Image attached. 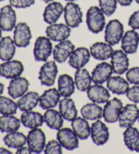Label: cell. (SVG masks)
I'll use <instances>...</instances> for the list:
<instances>
[{"label":"cell","mask_w":139,"mask_h":154,"mask_svg":"<svg viewBox=\"0 0 139 154\" xmlns=\"http://www.w3.org/2000/svg\"><path fill=\"white\" fill-rule=\"evenodd\" d=\"M3 1H5V0H0V2H3Z\"/></svg>","instance_id":"11a10c76"},{"label":"cell","mask_w":139,"mask_h":154,"mask_svg":"<svg viewBox=\"0 0 139 154\" xmlns=\"http://www.w3.org/2000/svg\"><path fill=\"white\" fill-rule=\"evenodd\" d=\"M17 103L12 99L0 95V114L2 115H14L18 109Z\"/></svg>","instance_id":"74e56055"},{"label":"cell","mask_w":139,"mask_h":154,"mask_svg":"<svg viewBox=\"0 0 139 154\" xmlns=\"http://www.w3.org/2000/svg\"><path fill=\"white\" fill-rule=\"evenodd\" d=\"M138 123H139V114H138Z\"/></svg>","instance_id":"db71d44e"},{"label":"cell","mask_w":139,"mask_h":154,"mask_svg":"<svg viewBox=\"0 0 139 154\" xmlns=\"http://www.w3.org/2000/svg\"><path fill=\"white\" fill-rule=\"evenodd\" d=\"M31 38V29L26 23L21 22L15 26L13 39L16 46L26 48L30 44Z\"/></svg>","instance_id":"9c48e42d"},{"label":"cell","mask_w":139,"mask_h":154,"mask_svg":"<svg viewBox=\"0 0 139 154\" xmlns=\"http://www.w3.org/2000/svg\"><path fill=\"white\" fill-rule=\"evenodd\" d=\"M113 67L111 65L103 62L99 63L93 69L92 79L95 84H103L111 78L113 73Z\"/></svg>","instance_id":"d6986e66"},{"label":"cell","mask_w":139,"mask_h":154,"mask_svg":"<svg viewBox=\"0 0 139 154\" xmlns=\"http://www.w3.org/2000/svg\"><path fill=\"white\" fill-rule=\"evenodd\" d=\"M100 8L107 17L113 14L117 9V0H98Z\"/></svg>","instance_id":"f35d334b"},{"label":"cell","mask_w":139,"mask_h":154,"mask_svg":"<svg viewBox=\"0 0 139 154\" xmlns=\"http://www.w3.org/2000/svg\"><path fill=\"white\" fill-rule=\"evenodd\" d=\"M126 97L130 101L139 103V85L130 88L126 92Z\"/></svg>","instance_id":"b9f144b4"},{"label":"cell","mask_w":139,"mask_h":154,"mask_svg":"<svg viewBox=\"0 0 139 154\" xmlns=\"http://www.w3.org/2000/svg\"><path fill=\"white\" fill-rule=\"evenodd\" d=\"M36 0H10V4L16 8H26L35 4Z\"/></svg>","instance_id":"7bdbcfd3"},{"label":"cell","mask_w":139,"mask_h":154,"mask_svg":"<svg viewBox=\"0 0 139 154\" xmlns=\"http://www.w3.org/2000/svg\"><path fill=\"white\" fill-rule=\"evenodd\" d=\"M122 6H128L132 4L133 0H117Z\"/></svg>","instance_id":"bcb514c9"},{"label":"cell","mask_w":139,"mask_h":154,"mask_svg":"<svg viewBox=\"0 0 139 154\" xmlns=\"http://www.w3.org/2000/svg\"><path fill=\"white\" fill-rule=\"evenodd\" d=\"M58 73V67L55 61L46 62L40 68L38 78L41 84L45 86H52L55 83Z\"/></svg>","instance_id":"8992f818"},{"label":"cell","mask_w":139,"mask_h":154,"mask_svg":"<svg viewBox=\"0 0 139 154\" xmlns=\"http://www.w3.org/2000/svg\"><path fill=\"white\" fill-rule=\"evenodd\" d=\"M124 142L128 149L139 152V131L134 127L126 128L123 133Z\"/></svg>","instance_id":"f546056e"},{"label":"cell","mask_w":139,"mask_h":154,"mask_svg":"<svg viewBox=\"0 0 139 154\" xmlns=\"http://www.w3.org/2000/svg\"><path fill=\"white\" fill-rule=\"evenodd\" d=\"M72 129L81 140L87 139L90 135V127L86 119L76 117L71 123Z\"/></svg>","instance_id":"4dcf8cb0"},{"label":"cell","mask_w":139,"mask_h":154,"mask_svg":"<svg viewBox=\"0 0 139 154\" xmlns=\"http://www.w3.org/2000/svg\"><path fill=\"white\" fill-rule=\"evenodd\" d=\"M64 12V8L60 2H52L45 8L43 13L44 20L49 25L54 24L59 19L61 14Z\"/></svg>","instance_id":"603a6c76"},{"label":"cell","mask_w":139,"mask_h":154,"mask_svg":"<svg viewBox=\"0 0 139 154\" xmlns=\"http://www.w3.org/2000/svg\"><path fill=\"white\" fill-rule=\"evenodd\" d=\"M124 25L119 20L113 19L106 25L105 39L107 43L115 46L122 40L124 35Z\"/></svg>","instance_id":"7a4b0ae2"},{"label":"cell","mask_w":139,"mask_h":154,"mask_svg":"<svg viewBox=\"0 0 139 154\" xmlns=\"http://www.w3.org/2000/svg\"><path fill=\"white\" fill-rule=\"evenodd\" d=\"M139 109L135 104H128L123 107L119 116V126L123 128L132 126L138 119Z\"/></svg>","instance_id":"52a82bcc"},{"label":"cell","mask_w":139,"mask_h":154,"mask_svg":"<svg viewBox=\"0 0 139 154\" xmlns=\"http://www.w3.org/2000/svg\"><path fill=\"white\" fill-rule=\"evenodd\" d=\"M17 22V14L11 5H7L0 10V26L4 31H12Z\"/></svg>","instance_id":"5bb4252c"},{"label":"cell","mask_w":139,"mask_h":154,"mask_svg":"<svg viewBox=\"0 0 139 154\" xmlns=\"http://www.w3.org/2000/svg\"><path fill=\"white\" fill-rule=\"evenodd\" d=\"M21 121L13 115H2L0 116V131L9 132L17 131L20 127Z\"/></svg>","instance_id":"d6a6232c"},{"label":"cell","mask_w":139,"mask_h":154,"mask_svg":"<svg viewBox=\"0 0 139 154\" xmlns=\"http://www.w3.org/2000/svg\"><path fill=\"white\" fill-rule=\"evenodd\" d=\"M65 1L69 2H75V1H77V0H65Z\"/></svg>","instance_id":"816d5d0a"},{"label":"cell","mask_w":139,"mask_h":154,"mask_svg":"<svg viewBox=\"0 0 139 154\" xmlns=\"http://www.w3.org/2000/svg\"><path fill=\"white\" fill-rule=\"evenodd\" d=\"M29 82L23 77H17L10 80L8 87V94L13 99H18L25 94L29 89Z\"/></svg>","instance_id":"ac0fdd59"},{"label":"cell","mask_w":139,"mask_h":154,"mask_svg":"<svg viewBox=\"0 0 139 154\" xmlns=\"http://www.w3.org/2000/svg\"><path fill=\"white\" fill-rule=\"evenodd\" d=\"M52 52V44L48 37L39 36L34 45L33 55L37 61L45 62Z\"/></svg>","instance_id":"3957f363"},{"label":"cell","mask_w":139,"mask_h":154,"mask_svg":"<svg viewBox=\"0 0 139 154\" xmlns=\"http://www.w3.org/2000/svg\"><path fill=\"white\" fill-rule=\"evenodd\" d=\"M42 1H43L44 2H45V3H50V2H52L54 1V0H42Z\"/></svg>","instance_id":"681fc988"},{"label":"cell","mask_w":139,"mask_h":154,"mask_svg":"<svg viewBox=\"0 0 139 154\" xmlns=\"http://www.w3.org/2000/svg\"><path fill=\"white\" fill-rule=\"evenodd\" d=\"M139 44V35L135 30L126 31L122 38V49L126 54H134Z\"/></svg>","instance_id":"ffe728a7"},{"label":"cell","mask_w":139,"mask_h":154,"mask_svg":"<svg viewBox=\"0 0 139 154\" xmlns=\"http://www.w3.org/2000/svg\"><path fill=\"white\" fill-rule=\"evenodd\" d=\"M4 85L0 82V95H2V93L4 92Z\"/></svg>","instance_id":"c3c4849f"},{"label":"cell","mask_w":139,"mask_h":154,"mask_svg":"<svg viewBox=\"0 0 139 154\" xmlns=\"http://www.w3.org/2000/svg\"><path fill=\"white\" fill-rule=\"evenodd\" d=\"M92 81V77L85 69H79L75 73V84L79 91H87L91 86Z\"/></svg>","instance_id":"836d02e7"},{"label":"cell","mask_w":139,"mask_h":154,"mask_svg":"<svg viewBox=\"0 0 139 154\" xmlns=\"http://www.w3.org/2000/svg\"><path fill=\"white\" fill-rule=\"evenodd\" d=\"M122 107V100L117 98H113L109 101L108 100L103 111V117L105 121L109 124L116 123L118 121Z\"/></svg>","instance_id":"ba28073f"},{"label":"cell","mask_w":139,"mask_h":154,"mask_svg":"<svg viewBox=\"0 0 139 154\" xmlns=\"http://www.w3.org/2000/svg\"><path fill=\"white\" fill-rule=\"evenodd\" d=\"M105 14L97 6H91L86 13V24L90 31L97 34L103 30L105 26Z\"/></svg>","instance_id":"6da1fadb"},{"label":"cell","mask_w":139,"mask_h":154,"mask_svg":"<svg viewBox=\"0 0 139 154\" xmlns=\"http://www.w3.org/2000/svg\"><path fill=\"white\" fill-rule=\"evenodd\" d=\"M58 88L61 97H69L75 92V82L68 74L60 75L58 79Z\"/></svg>","instance_id":"1f68e13d"},{"label":"cell","mask_w":139,"mask_h":154,"mask_svg":"<svg viewBox=\"0 0 139 154\" xmlns=\"http://www.w3.org/2000/svg\"><path fill=\"white\" fill-rule=\"evenodd\" d=\"M59 112L63 118L67 121H72L77 116V110L73 99L65 97L59 102Z\"/></svg>","instance_id":"f1b7e54d"},{"label":"cell","mask_w":139,"mask_h":154,"mask_svg":"<svg viewBox=\"0 0 139 154\" xmlns=\"http://www.w3.org/2000/svg\"><path fill=\"white\" fill-rule=\"evenodd\" d=\"M125 75L130 84L139 85V67H134L128 69Z\"/></svg>","instance_id":"60d3db41"},{"label":"cell","mask_w":139,"mask_h":154,"mask_svg":"<svg viewBox=\"0 0 139 154\" xmlns=\"http://www.w3.org/2000/svg\"><path fill=\"white\" fill-rule=\"evenodd\" d=\"M87 95L91 101L97 104L105 103L110 98L108 90L100 84H95L90 86L87 90Z\"/></svg>","instance_id":"7402d4cb"},{"label":"cell","mask_w":139,"mask_h":154,"mask_svg":"<svg viewBox=\"0 0 139 154\" xmlns=\"http://www.w3.org/2000/svg\"><path fill=\"white\" fill-rule=\"evenodd\" d=\"M71 31V27L63 23L52 24L45 29L48 38L54 42L65 40L70 36Z\"/></svg>","instance_id":"4fadbf2b"},{"label":"cell","mask_w":139,"mask_h":154,"mask_svg":"<svg viewBox=\"0 0 139 154\" xmlns=\"http://www.w3.org/2000/svg\"><path fill=\"white\" fill-rule=\"evenodd\" d=\"M90 54L95 59L99 60H107L111 58L113 53L111 45L105 42H97L90 46Z\"/></svg>","instance_id":"cb8c5ba5"},{"label":"cell","mask_w":139,"mask_h":154,"mask_svg":"<svg viewBox=\"0 0 139 154\" xmlns=\"http://www.w3.org/2000/svg\"><path fill=\"white\" fill-rule=\"evenodd\" d=\"M26 143L32 152L42 153L45 147V136L44 131L38 128L31 129L26 137Z\"/></svg>","instance_id":"5b68a950"},{"label":"cell","mask_w":139,"mask_h":154,"mask_svg":"<svg viewBox=\"0 0 139 154\" xmlns=\"http://www.w3.org/2000/svg\"><path fill=\"white\" fill-rule=\"evenodd\" d=\"M83 13L78 4L69 2L64 8V18L66 25L71 28L78 27L82 23Z\"/></svg>","instance_id":"277c9868"},{"label":"cell","mask_w":139,"mask_h":154,"mask_svg":"<svg viewBox=\"0 0 139 154\" xmlns=\"http://www.w3.org/2000/svg\"><path fill=\"white\" fill-rule=\"evenodd\" d=\"M90 55V52L86 48H77L69 57V65L76 69H82L89 62Z\"/></svg>","instance_id":"2e32d148"},{"label":"cell","mask_w":139,"mask_h":154,"mask_svg":"<svg viewBox=\"0 0 139 154\" xmlns=\"http://www.w3.org/2000/svg\"><path fill=\"white\" fill-rule=\"evenodd\" d=\"M39 95L36 92H28L18 100V109L22 111H32L39 102Z\"/></svg>","instance_id":"4316f807"},{"label":"cell","mask_w":139,"mask_h":154,"mask_svg":"<svg viewBox=\"0 0 139 154\" xmlns=\"http://www.w3.org/2000/svg\"><path fill=\"white\" fill-rule=\"evenodd\" d=\"M23 71L24 66L20 60H10L0 64V75L6 79L19 77Z\"/></svg>","instance_id":"7c38bea8"},{"label":"cell","mask_w":139,"mask_h":154,"mask_svg":"<svg viewBox=\"0 0 139 154\" xmlns=\"http://www.w3.org/2000/svg\"><path fill=\"white\" fill-rule=\"evenodd\" d=\"M61 147H62V145L57 140H51L48 141L47 145H45L44 151L45 154H61L63 153Z\"/></svg>","instance_id":"ab89813d"},{"label":"cell","mask_w":139,"mask_h":154,"mask_svg":"<svg viewBox=\"0 0 139 154\" xmlns=\"http://www.w3.org/2000/svg\"><path fill=\"white\" fill-rule=\"evenodd\" d=\"M74 50V44L70 40L65 39L59 42V43L56 45L52 51L54 60L58 63H65Z\"/></svg>","instance_id":"e0dca14e"},{"label":"cell","mask_w":139,"mask_h":154,"mask_svg":"<svg viewBox=\"0 0 139 154\" xmlns=\"http://www.w3.org/2000/svg\"><path fill=\"white\" fill-rule=\"evenodd\" d=\"M107 87L112 93L122 95L126 94L129 89V82L119 75L113 76L107 80Z\"/></svg>","instance_id":"484cf974"},{"label":"cell","mask_w":139,"mask_h":154,"mask_svg":"<svg viewBox=\"0 0 139 154\" xmlns=\"http://www.w3.org/2000/svg\"><path fill=\"white\" fill-rule=\"evenodd\" d=\"M57 137L58 141L66 149L72 151L79 147V138L73 130L69 128L58 130Z\"/></svg>","instance_id":"30bf717a"},{"label":"cell","mask_w":139,"mask_h":154,"mask_svg":"<svg viewBox=\"0 0 139 154\" xmlns=\"http://www.w3.org/2000/svg\"><path fill=\"white\" fill-rule=\"evenodd\" d=\"M60 96L58 90L55 88L45 90L39 97V106L42 109L46 110L57 107L60 102Z\"/></svg>","instance_id":"44dd1931"},{"label":"cell","mask_w":139,"mask_h":154,"mask_svg":"<svg viewBox=\"0 0 139 154\" xmlns=\"http://www.w3.org/2000/svg\"><path fill=\"white\" fill-rule=\"evenodd\" d=\"M2 153H3V154H5V153H6V154H12V151H10V150L7 149H6V148L0 147V154H2Z\"/></svg>","instance_id":"7dc6e473"},{"label":"cell","mask_w":139,"mask_h":154,"mask_svg":"<svg viewBox=\"0 0 139 154\" xmlns=\"http://www.w3.org/2000/svg\"><path fill=\"white\" fill-rule=\"evenodd\" d=\"M90 135L94 144L97 145L105 144L109 139L108 127L102 121L98 119L90 127Z\"/></svg>","instance_id":"8fae6325"},{"label":"cell","mask_w":139,"mask_h":154,"mask_svg":"<svg viewBox=\"0 0 139 154\" xmlns=\"http://www.w3.org/2000/svg\"><path fill=\"white\" fill-rule=\"evenodd\" d=\"M128 25L134 30L139 29V10L130 16L128 20Z\"/></svg>","instance_id":"ee69618b"},{"label":"cell","mask_w":139,"mask_h":154,"mask_svg":"<svg viewBox=\"0 0 139 154\" xmlns=\"http://www.w3.org/2000/svg\"><path fill=\"white\" fill-rule=\"evenodd\" d=\"M135 2H136V3L139 4V0H135Z\"/></svg>","instance_id":"f5cc1de1"},{"label":"cell","mask_w":139,"mask_h":154,"mask_svg":"<svg viewBox=\"0 0 139 154\" xmlns=\"http://www.w3.org/2000/svg\"><path fill=\"white\" fill-rule=\"evenodd\" d=\"M16 53V45L10 36L2 38L0 40V59L4 61L12 60Z\"/></svg>","instance_id":"83f0119b"},{"label":"cell","mask_w":139,"mask_h":154,"mask_svg":"<svg viewBox=\"0 0 139 154\" xmlns=\"http://www.w3.org/2000/svg\"><path fill=\"white\" fill-rule=\"evenodd\" d=\"M103 109L97 103H87L82 107L80 112L85 119L88 120H97L103 117Z\"/></svg>","instance_id":"d590c367"},{"label":"cell","mask_w":139,"mask_h":154,"mask_svg":"<svg viewBox=\"0 0 139 154\" xmlns=\"http://www.w3.org/2000/svg\"><path fill=\"white\" fill-rule=\"evenodd\" d=\"M3 140L8 147L18 149L26 144V137L23 132L15 131L8 133L4 137Z\"/></svg>","instance_id":"8d00e7d4"},{"label":"cell","mask_w":139,"mask_h":154,"mask_svg":"<svg viewBox=\"0 0 139 154\" xmlns=\"http://www.w3.org/2000/svg\"><path fill=\"white\" fill-rule=\"evenodd\" d=\"M111 58V64L113 73L117 75H122L128 70L129 58L124 50H115Z\"/></svg>","instance_id":"9a60e30c"},{"label":"cell","mask_w":139,"mask_h":154,"mask_svg":"<svg viewBox=\"0 0 139 154\" xmlns=\"http://www.w3.org/2000/svg\"><path fill=\"white\" fill-rule=\"evenodd\" d=\"M23 125L28 128H36L42 126L44 122V118L41 113L36 111H23L20 116Z\"/></svg>","instance_id":"d4e9b609"},{"label":"cell","mask_w":139,"mask_h":154,"mask_svg":"<svg viewBox=\"0 0 139 154\" xmlns=\"http://www.w3.org/2000/svg\"><path fill=\"white\" fill-rule=\"evenodd\" d=\"M44 122L50 128L60 130L63 125V118L60 112L55 109H49L45 111L44 115Z\"/></svg>","instance_id":"e575fe53"},{"label":"cell","mask_w":139,"mask_h":154,"mask_svg":"<svg viewBox=\"0 0 139 154\" xmlns=\"http://www.w3.org/2000/svg\"><path fill=\"white\" fill-rule=\"evenodd\" d=\"M2 29L1 28V26H0V40L2 39Z\"/></svg>","instance_id":"f907efd6"},{"label":"cell","mask_w":139,"mask_h":154,"mask_svg":"<svg viewBox=\"0 0 139 154\" xmlns=\"http://www.w3.org/2000/svg\"><path fill=\"white\" fill-rule=\"evenodd\" d=\"M17 154H31L32 153V151H31L30 149L26 147H21L20 148L17 149Z\"/></svg>","instance_id":"f6af8a7d"}]
</instances>
